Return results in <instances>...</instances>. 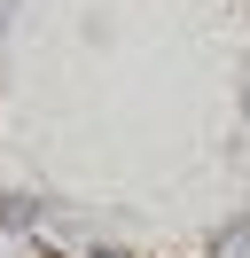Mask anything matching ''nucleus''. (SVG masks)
Wrapping results in <instances>:
<instances>
[{"instance_id":"f257e3e1","label":"nucleus","mask_w":250,"mask_h":258,"mask_svg":"<svg viewBox=\"0 0 250 258\" xmlns=\"http://www.w3.org/2000/svg\"><path fill=\"white\" fill-rule=\"evenodd\" d=\"M242 110H250V71H242Z\"/></svg>"}]
</instances>
